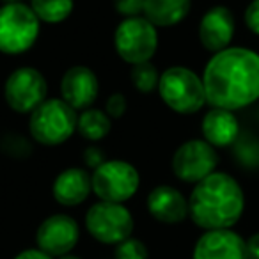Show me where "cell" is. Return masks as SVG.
<instances>
[{
  "label": "cell",
  "instance_id": "cell-1",
  "mask_svg": "<svg viewBox=\"0 0 259 259\" xmlns=\"http://www.w3.org/2000/svg\"><path fill=\"white\" fill-rule=\"evenodd\" d=\"M209 107L240 110L259 100V54L250 48L229 47L213 54L202 71Z\"/></svg>",
  "mask_w": 259,
  "mask_h": 259
},
{
  "label": "cell",
  "instance_id": "cell-2",
  "mask_svg": "<svg viewBox=\"0 0 259 259\" xmlns=\"http://www.w3.org/2000/svg\"><path fill=\"white\" fill-rule=\"evenodd\" d=\"M245 209L240 183L227 172H213L194 185L188 197V217L204 231L233 229Z\"/></svg>",
  "mask_w": 259,
  "mask_h": 259
},
{
  "label": "cell",
  "instance_id": "cell-3",
  "mask_svg": "<svg viewBox=\"0 0 259 259\" xmlns=\"http://www.w3.org/2000/svg\"><path fill=\"white\" fill-rule=\"evenodd\" d=\"M78 112L62 98H48L29 115V134L34 142L55 148L76 134Z\"/></svg>",
  "mask_w": 259,
  "mask_h": 259
},
{
  "label": "cell",
  "instance_id": "cell-4",
  "mask_svg": "<svg viewBox=\"0 0 259 259\" xmlns=\"http://www.w3.org/2000/svg\"><path fill=\"white\" fill-rule=\"evenodd\" d=\"M156 91L163 103L180 115L197 114L208 105L202 76L187 66H170L162 71Z\"/></svg>",
  "mask_w": 259,
  "mask_h": 259
},
{
  "label": "cell",
  "instance_id": "cell-5",
  "mask_svg": "<svg viewBox=\"0 0 259 259\" xmlns=\"http://www.w3.org/2000/svg\"><path fill=\"white\" fill-rule=\"evenodd\" d=\"M41 22L23 2L0 6V54L20 55L36 45Z\"/></svg>",
  "mask_w": 259,
  "mask_h": 259
},
{
  "label": "cell",
  "instance_id": "cell-6",
  "mask_svg": "<svg viewBox=\"0 0 259 259\" xmlns=\"http://www.w3.org/2000/svg\"><path fill=\"white\" fill-rule=\"evenodd\" d=\"M114 48L119 59L130 66L151 62L158 50V29L144 16L122 18L115 27Z\"/></svg>",
  "mask_w": 259,
  "mask_h": 259
},
{
  "label": "cell",
  "instance_id": "cell-7",
  "mask_svg": "<svg viewBox=\"0 0 259 259\" xmlns=\"http://www.w3.org/2000/svg\"><path fill=\"white\" fill-rule=\"evenodd\" d=\"M93 194L98 201L124 204L141 187V174L134 163L126 160H105L91 172Z\"/></svg>",
  "mask_w": 259,
  "mask_h": 259
},
{
  "label": "cell",
  "instance_id": "cell-8",
  "mask_svg": "<svg viewBox=\"0 0 259 259\" xmlns=\"http://www.w3.org/2000/svg\"><path fill=\"white\" fill-rule=\"evenodd\" d=\"M134 215L124 204L98 201L85 213V229L103 245H119L132 238Z\"/></svg>",
  "mask_w": 259,
  "mask_h": 259
},
{
  "label": "cell",
  "instance_id": "cell-9",
  "mask_svg": "<svg viewBox=\"0 0 259 259\" xmlns=\"http://www.w3.org/2000/svg\"><path fill=\"white\" fill-rule=\"evenodd\" d=\"M4 100L13 112L30 115L48 100L47 78L32 66L16 68L4 83Z\"/></svg>",
  "mask_w": 259,
  "mask_h": 259
},
{
  "label": "cell",
  "instance_id": "cell-10",
  "mask_svg": "<svg viewBox=\"0 0 259 259\" xmlns=\"http://www.w3.org/2000/svg\"><path fill=\"white\" fill-rule=\"evenodd\" d=\"M170 167L180 181L197 185L204 178L217 172L219 155L217 149L204 139H190L174 151Z\"/></svg>",
  "mask_w": 259,
  "mask_h": 259
},
{
  "label": "cell",
  "instance_id": "cell-11",
  "mask_svg": "<svg viewBox=\"0 0 259 259\" xmlns=\"http://www.w3.org/2000/svg\"><path fill=\"white\" fill-rule=\"evenodd\" d=\"M78 240V222L66 213H55L47 217L36 231V247L54 259L71 254Z\"/></svg>",
  "mask_w": 259,
  "mask_h": 259
},
{
  "label": "cell",
  "instance_id": "cell-12",
  "mask_svg": "<svg viewBox=\"0 0 259 259\" xmlns=\"http://www.w3.org/2000/svg\"><path fill=\"white\" fill-rule=\"evenodd\" d=\"M100 94V80L89 66L76 64L64 71L61 78V98L76 112L91 108Z\"/></svg>",
  "mask_w": 259,
  "mask_h": 259
},
{
  "label": "cell",
  "instance_id": "cell-13",
  "mask_svg": "<svg viewBox=\"0 0 259 259\" xmlns=\"http://www.w3.org/2000/svg\"><path fill=\"white\" fill-rule=\"evenodd\" d=\"M234 30H236V22L233 11L226 6H215L202 15L197 36L204 50L219 54L231 47Z\"/></svg>",
  "mask_w": 259,
  "mask_h": 259
},
{
  "label": "cell",
  "instance_id": "cell-14",
  "mask_svg": "<svg viewBox=\"0 0 259 259\" xmlns=\"http://www.w3.org/2000/svg\"><path fill=\"white\" fill-rule=\"evenodd\" d=\"M192 259H247V243L233 229L204 231L195 241Z\"/></svg>",
  "mask_w": 259,
  "mask_h": 259
},
{
  "label": "cell",
  "instance_id": "cell-15",
  "mask_svg": "<svg viewBox=\"0 0 259 259\" xmlns=\"http://www.w3.org/2000/svg\"><path fill=\"white\" fill-rule=\"evenodd\" d=\"M146 206L156 222L174 226L188 219V197L170 185H158L153 188L146 199Z\"/></svg>",
  "mask_w": 259,
  "mask_h": 259
},
{
  "label": "cell",
  "instance_id": "cell-16",
  "mask_svg": "<svg viewBox=\"0 0 259 259\" xmlns=\"http://www.w3.org/2000/svg\"><path fill=\"white\" fill-rule=\"evenodd\" d=\"M93 192L91 172L83 167H68L61 170L52 185V195L64 208H75L87 201Z\"/></svg>",
  "mask_w": 259,
  "mask_h": 259
},
{
  "label": "cell",
  "instance_id": "cell-17",
  "mask_svg": "<svg viewBox=\"0 0 259 259\" xmlns=\"http://www.w3.org/2000/svg\"><path fill=\"white\" fill-rule=\"evenodd\" d=\"M202 139L215 149L229 148L240 137V122L234 112L211 107L201 121Z\"/></svg>",
  "mask_w": 259,
  "mask_h": 259
},
{
  "label": "cell",
  "instance_id": "cell-18",
  "mask_svg": "<svg viewBox=\"0 0 259 259\" xmlns=\"http://www.w3.org/2000/svg\"><path fill=\"white\" fill-rule=\"evenodd\" d=\"M192 9V0H144V16L156 29H169L181 23Z\"/></svg>",
  "mask_w": 259,
  "mask_h": 259
},
{
  "label": "cell",
  "instance_id": "cell-19",
  "mask_svg": "<svg viewBox=\"0 0 259 259\" xmlns=\"http://www.w3.org/2000/svg\"><path fill=\"white\" fill-rule=\"evenodd\" d=\"M112 132V119L108 114L100 108H85L78 112V122H76V134L89 142H100Z\"/></svg>",
  "mask_w": 259,
  "mask_h": 259
},
{
  "label": "cell",
  "instance_id": "cell-20",
  "mask_svg": "<svg viewBox=\"0 0 259 259\" xmlns=\"http://www.w3.org/2000/svg\"><path fill=\"white\" fill-rule=\"evenodd\" d=\"M29 6L41 23L57 25L71 16L75 0H30Z\"/></svg>",
  "mask_w": 259,
  "mask_h": 259
},
{
  "label": "cell",
  "instance_id": "cell-21",
  "mask_svg": "<svg viewBox=\"0 0 259 259\" xmlns=\"http://www.w3.org/2000/svg\"><path fill=\"white\" fill-rule=\"evenodd\" d=\"M160 75L162 73L153 62H142V64L132 66L130 80H132V85L135 87V91L142 94H149L158 89Z\"/></svg>",
  "mask_w": 259,
  "mask_h": 259
},
{
  "label": "cell",
  "instance_id": "cell-22",
  "mask_svg": "<svg viewBox=\"0 0 259 259\" xmlns=\"http://www.w3.org/2000/svg\"><path fill=\"white\" fill-rule=\"evenodd\" d=\"M114 259H149V250L144 241L137 238H128L115 245Z\"/></svg>",
  "mask_w": 259,
  "mask_h": 259
},
{
  "label": "cell",
  "instance_id": "cell-23",
  "mask_svg": "<svg viewBox=\"0 0 259 259\" xmlns=\"http://www.w3.org/2000/svg\"><path fill=\"white\" fill-rule=\"evenodd\" d=\"M2 151L8 156H13V158H25L32 153V148H30V142L27 141L25 137L16 134H8L4 139H2V144H0Z\"/></svg>",
  "mask_w": 259,
  "mask_h": 259
},
{
  "label": "cell",
  "instance_id": "cell-24",
  "mask_svg": "<svg viewBox=\"0 0 259 259\" xmlns=\"http://www.w3.org/2000/svg\"><path fill=\"white\" fill-rule=\"evenodd\" d=\"M114 9L122 18H135L144 13V0H112Z\"/></svg>",
  "mask_w": 259,
  "mask_h": 259
},
{
  "label": "cell",
  "instance_id": "cell-25",
  "mask_svg": "<svg viewBox=\"0 0 259 259\" xmlns=\"http://www.w3.org/2000/svg\"><path fill=\"white\" fill-rule=\"evenodd\" d=\"M126 108H128V101H126L124 94L114 93L107 98L105 101V112L108 114V117L114 121V119H121L126 114Z\"/></svg>",
  "mask_w": 259,
  "mask_h": 259
},
{
  "label": "cell",
  "instance_id": "cell-26",
  "mask_svg": "<svg viewBox=\"0 0 259 259\" xmlns=\"http://www.w3.org/2000/svg\"><path fill=\"white\" fill-rule=\"evenodd\" d=\"M82 160H83V165H85L87 169H91V170L98 169V167L105 162L103 149L98 148V146H94V144L87 146V148L83 149V153H82Z\"/></svg>",
  "mask_w": 259,
  "mask_h": 259
},
{
  "label": "cell",
  "instance_id": "cell-27",
  "mask_svg": "<svg viewBox=\"0 0 259 259\" xmlns=\"http://www.w3.org/2000/svg\"><path fill=\"white\" fill-rule=\"evenodd\" d=\"M243 20L247 29L252 34L259 36V0H252L250 4L247 6V9L243 13Z\"/></svg>",
  "mask_w": 259,
  "mask_h": 259
},
{
  "label": "cell",
  "instance_id": "cell-28",
  "mask_svg": "<svg viewBox=\"0 0 259 259\" xmlns=\"http://www.w3.org/2000/svg\"><path fill=\"white\" fill-rule=\"evenodd\" d=\"M247 243V259H259V233H254L248 240H245Z\"/></svg>",
  "mask_w": 259,
  "mask_h": 259
},
{
  "label": "cell",
  "instance_id": "cell-29",
  "mask_svg": "<svg viewBox=\"0 0 259 259\" xmlns=\"http://www.w3.org/2000/svg\"><path fill=\"white\" fill-rule=\"evenodd\" d=\"M13 259H54L50 257L48 254H45L43 250H39V248H25V250H22L20 254H16Z\"/></svg>",
  "mask_w": 259,
  "mask_h": 259
},
{
  "label": "cell",
  "instance_id": "cell-30",
  "mask_svg": "<svg viewBox=\"0 0 259 259\" xmlns=\"http://www.w3.org/2000/svg\"><path fill=\"white\" fill-rule=\"evenodd\" d=\"M57 259H82L80 255H75V254H66L62 255V257H57Z\"/></svg>",
  "mask_w": 259,
  "mask_h": 259
},
{
  "label": "cell",
  "instance_id": "cell-31",
  "mask_svg": "<svg viewBox=\"0 0 259 259\" xmlns=\"http://www.w3.org/2000/svg\"><path fill=\"white\" fill-rule=\"evenodd\" d=\"M4 4H16V2H22V0H2Z\"/></svg>",
  "mask_w": 259,
  "mask_h": 259
}]
</instances>
